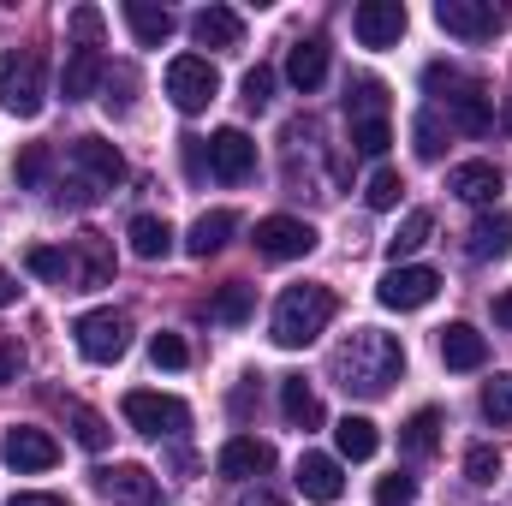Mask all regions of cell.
Returning a JSON list of instances; mask_svg holds the SVG:
<instances>
[{
	"label": "cell",
	"instance_id": "cell-27",
	"mask_svg": "<svg viewBox=\"0 0 512 506\" xmlns=\"http://www.w3.org/2000/svg\"><path fill=\"white\" fill-rule=\"evenodd\" d=\"M399 447H405L411 459H429V453L441 447V411H435V405L411 411V417H405V429H399Z\"/></svg>",
	"mask_w": 512,
	"mask_h": 506
},
{
	"label": "cell",
	"instance_id": "cell-32",
	"mask_svg": "<svg viewBox=\"0 0 512 506\" xmlns=\"http://www.w3.org/2000/svg\"><path fill=\"white\" fill-rule=\"evenodd\" d=\"M66 429H72V441H78L84 453H102V447L114 441L108 417H102V411H90V405H66Z\"/></svg>",
	"mask_w": 512,
	"mask_h": 506
},
{
	"label": "cell",
	"instance_id": "cell-20",
	"mask_svg": "<svg viewBox=\"0 0 512 506\" xmlns=\"http://www.w3.org/2000/svg\"><path fill=\"white\" fill-rule=\"evenodd\" d=\"M441 364L447 370H483L489 364V340L471 322H447L441 328Z\"/></svg>",
	"mask_w": 512,
	"mask_h": 506
},
{
	"label": "cell",
	"instance_id": "cell-16",
	"mask_svg": "<svg viewBox=\"0 0 512 506\" xmlns=\"http://www.w3.org/2000/svg\"><path fill=\"white\" fill-rule=\"evenodd\" d=\"M72 262H78V292L108 286V280H114V239L96 233V227H84V233L72 239Z\"/></svg>",
	"mask_w": 512,
	"mask_h": 506
},
{
	"label": "cell",
	"instance_id": "cell-30",
	"mask_svg": "<svg viewBox=\"0 0 512 506\" xmlns=\"http://www.w3.org/2000/svg\"><path fill=\"white\" fill-rule=\"evenodd\" d=\"M30 274H42L48 286H66V292H78V262H72V251H54V245H30Z\"/></svg>",
	"mask_w": 512,
	"mask_h": 506
},
{
	"label": "cell",
	"instance_id": "cell-40",
	"mask_svg": "<svg viewBox=\"0 0 512 506\" xmlns=\"http://www.w3.org/2000/svg\"><path fill=\"white\" fill-rule=\"evenodd\" d=\"M465 477H471L477 489H489V483L501 477V447H471V453H465Z\"/></svg>",
	"mask_w": 512,
	"mask_h": 506
},
{
	"label": "cell",
	"instance_id": "cell-9",
	"mask_svg": "<svg viewBox=\"0 0 512 506\" xmlns=\"http://www.w3.org/2000/svg\"><path fill=\"white\" fill-rule=\"evenodd\" d=\"M0 459H6L18 477H30V471H54V465H60V441H54L48 429L12 423V429L0 435Z\"/></svg>",
	"mask_w": 512,
	"mask_h": 506
},
{
	"label": "cell",
	"instance_id": "cell-25",
	"mask_svg": "<svg viewBox=\"0 0 512 506\" xmlns=\"http://www.w3.org/2000/svg\"><path fill=\"white\" fill-rule=\"evenodd\" d=\"M280 411L292 429H322V399L310 393L304 376H280Z\"/></svg>",
	"mask_w": 512,
	"mask_h": 506
},
{
	"label": "cell",
	"instance_id": "cell-34",
	"mask_svg": "<svg viewBox=\"0 0 512 506\" xmlns=\"http://www.w3.org/2000/svg\"><path fill=\"white\" fill-rule=\"evenodd\" d=\"M429 233H435V215H429V209H411V215L399 221V233L387 239V256H393V268H399V256L423 251V245H429Z\"/></svg>",
	"mask_w": 512,
	"mask_h": 506
},
{
	"label": "cell",
	"instance_id": "cell-29",
	"mask_svg": "<svg viewBox=\"0 0 512 506\" xmlns=\"http://www.w3.org/2000/svg\"><path fill=\"white\" fill-rule=\"evenodd\" d=\"M126 239H131V251L143 256V262H161V256L173 251V227L161 221V215H137L126 227Z\"/></svg>",
	"mask_w": 512,
	"mask_h": 506
},
{
	"label": "cell",
	"instance_id": "cell-39",
	"mask_svg": "<svg viewBox=\"0 0 512 506\" xmlns=\"http://www.w3.org/2000/svg\"><path fill=\"white\" fill-rule=\"evenodd\" d=\"M149 358H155V370H185L191 364V346L179 334H155L149 340Z\"/></svg>",
	"mask_w": 512,
	"mask_h": 506
},
{
	"label": "cell",
	"instance_id": "cell-21",
	"mask_svg": "<svg viewBox=\"0 0 512 506\" xmlns=\"http://www.w3.org/2000/svg\"><path fill=\"white\" fill-rule=\"evenodd\" d=\"M191 36H197L203 48H239V42H245V18H239L233 6H203V12L191 18Z\"/></svg>",
	"mask_w": 512,
	"mask_h": 506
},
{
	"label": "cell",
	"instance_id": "cell-31",
	"mask_svg": "<svg viewBox=\"0 0 512 506\" xmlns=\"http://www.w3.org/2000/svg\"><path fill=\"white\" fill-rule=\"evenodd\" d=\"M346 120H352V126L387 120V90H382V78H358V84L346 90Z\"/></svg>",
	"mask_w": 512,
	"mask_h": 506
},
{
	"label": "cell",
	"instance_id": "cell-36",
	"mask_svg": "<svg viewBox=\"0 0 512 506\" xmlns=\"http://www.w3.org/2000/svg\"><path fill=\"white\" fill-rule=\"evenodd\" d=\"M251 304H256V292L245 286V280H233V286H221V298H215V322H251Z\"/></svg>",
	"mask_w": 512,
	"mask_h": 506
},
{
	"label": "cell",
	"instance_id": "cell-17",
	"mask_svg": "<svg viewBox=\"0 0 512 506\" xmlns=\"http://www.w3.org/2000/svg\"><path fill=\"white\" fill-rule=\"evenodd\" d=\"M292 483H298L304 501H316V506H334L346 495V477H340V459H334V453H304Z\"/></svg>",
	"mask_w": 512,
	"mask_h": 506
},
{
	"label": "cell",
	"instance_id": "cell-45",
	"mask_svg": "<svg viewBox=\"0 0 512 506\" xmlns=\"http://www.w3.org/2000/svg\"><path fill=\"white\" fill-rule=\"evenodd\" d=\"M72 36H78V48H96L102 42V12L96 6H78L72 12Z\"/></svg>",
	"mask_w": 512,
	"mask_h": 506
},
{
	"label": "cell",
	"instance_id": "cell-48",
	"mask_svg": "<svg viewBox=\"0 0 512 506\" xmlns=\"http://www.w3.org/2000/svg\"><path fill=\"white\" fill-rule=\"evenodd\" d=\"M6 304H18V280H12V274L0 268V310H6Z\"/></svg>",
	"mask_w": 512,
	"mask_h": 506
},
{
	"label": "cell",
	"instance_id": "cell-7",
	"mask_svg": "<svg viewBox=\"0 0 512 506\" xmlns=\"http://www.w3.org/2000/svg\"><path fill=\"white\" fill-rule=\"evenodd\" d=\"M215 90H221V78H215V66H209L203 54H179V60L167 66V96H173L179 114H203V108L215 102Z\"/></svg>",
	"mask_w": 512,
	"mask_h": 506
},
{
	"label": "cell",
	"instance_id": "cell-14",
	"mask_svg": "<svg viewBox=\"0 0 512 506\" xmlns=\"http://www.w3.org/2000/svg\"><path fill=\"white\" fill-rule=\"evenodd\" d=\"M96 489L114 506H155L161 501V483H155V471H143V465H102V471H96Z\"/></svg>",
	"mask_w": 512,
	"mask_h": 506
},
{
	"label": "cell",
	"instance_id": "cell-10",
	"mask_svg": "<svg viewBox=\"0 0 512 506\" xmlns=\"http://www.w3.org/2000/svg\"><path fill=\"white\" fill-rule=\"evenodd\" d=\"M435 24L447 36H459V42H483V36H495L507 24V12L495 0H441L435 6Z\"/></svg>",
	"mask_w": 512,
	"mask_h": 506
},
{
	"label": "cell",
	"instance_id": "cell-33",
	"mask_svg": "<svg viewBox=\"0 0 512 506\" xmlns=\"http://www.w3.org/2000/svg\"><path fill=\"white\" fill-rule=\"evenodd\" d=\"M512 251V215H483L471 227V256L489 262V256H507Z\"/></svg>",
	"mask_w": 512,
	"mask_h": 506
},
{
	"label": "cell",
	"instance_id": "cell-11",
	"mask_svg": "<svg viewBox=\"0 0 512 506\" xmlns=\"http://www.w3.org/2000/svg\"><path fill=\"white\" fill-rule=\"evenodd\" d=\"M441 292V274L435 268H387L382 274V286H376V298H382L387 310H423L429 298Z\"/></svg>",
	"mask_w": 512,
	"mask_h": 506
},
{
	"label": "cell",
	"instance_id": "cell-12",
	"mask_svg": "<svg viewBox=\"0 0 512 506\" xmlns=\"http://www.w3.org/2000/svg\"><path fill=\"white\" fill-rule=\"evenodd\" d=\"M72 167L84 173L90 191H114V185L126 179V155H120L108 137H78V143H72Z\"/></svg>",
	"mask_w": 512,
	"mask_h": 506
},
{
	"label": "cell",
	"instance_id": "cell-50",
	"mask_svg": "<svg viewBox=\"0 0 512 506\" xmlns=\"http://www.w3.org/2000/svg\"><path fill=\"white\" fill-rule=\"evenodd\" d=\"M239 506H286V501H274L268 489H256V495H245V501H239Z\"/></svg>",
	"mask_w": 512,
	"mask_h": 506
},
{
	"label": "cell",
	"instance_id": "cell-28",
	"mask_svg": "<svg viewBox=\"0 0 512 506\" xmlns=\"http://www.w3.org/2000/svg\"><path fill=\"white\" fill-rule=\"evenodd\" d=\"M334 447H340V459H376L382 435H376L370 417H340V423H334Z\"/></svg>",
	"mask_w": 512,
	"mask_h": 506
},
{
	"label": "cell",
	"instance_id": "cell-41",
	"mask_svg": "<svg viewBox=\"0 0 512 506\" xmlns=\"http://www.w3.org/2000/svg\"><path fill=\"white\" fill-rule=\"evenodd\" d=\"M239 102H245L251 114H262V108L274 102V72H268V66H256V72H245V84H239Z\"/></svg>",
	"mask_w": 512,
	"mask_h": 506
},
{
	"label": "cell",
	"instance_id": "cell-23",
	"mask_svg": "<svg viewBox=\"0 0 512 506\" xmlns=\"http://www.w3.org/2000/svg\"><path fill=\"white\" fill-rule=\"evenodd\" d=\"M102 72H108V60H102V48H72V60H66V72H60V96H66V102H84V96H96V84H102Z\"/></svg>",
	"mask_w": 512,
	"mask_h": 506
},
{
	"label": "cell",
	"instance_id": "cell-24",
	"mask_svg": "<svg viewBox=\"0 0 512 506\" xmlns=\"http://www.w3.org/2000/svg\"><path fill=\"white\" fill-rule=\"evenodd\" d=\"M239 233V215L233 209H209V215H197V227H191V239H185V251L197 256V262H209L215 251H227V239Z\"/></svg>",
	"mask_w": 512,
	"mask_h": 506
},
{
	"label": "cell",
	"instance_id": "cell-6",
	"mask_svg": "<svg viewBox=\"0 0 512 506\" xmlns=\"http://www.w3.org/2000/svg\"><path fill=\"white\" fill-rule=\"evenodd\" d=\"M72 340H78V352L90 358V364H120L131 346V322L120 310H84L78 322H72Z\"/></svg>",
	"mask_w": 512,
	"mask_h": 506
},
{
	"label": "cell",
	"instance_id": "cell-15",
	"mask_svg": "<svg viewBox=\"0 0 512 506\" xmlns=\"http://www.w3.org/2000/svg\"><path fill=\"white\" fill-rule=\"evenodd\" d=\"M405 6L399 0H364L358 12H352V36L364 42V48H393L399 36H405Z\"/></svg>",
	"mask_w": 512,
	"mask_h": 506
},
{
	"label": "cell",
	"instance_id": "cell-22",
	"mask_svg": "<svg viewBox=\"0 0 512 506\" xmlns=\"http://www.w3.org/2000/svg\"><path fill=\"white\" fill-rule=\"evenodd\" d=\"M286 78L310 96V90H322V78H328V42L322 36H304V42H292V54H286Z\"/></svg>",
	"mask_w": 512,
	"mask_h": 506
},
{
	"label": "cell",
	"instance_id": "cell-42",
	"mask_svg": "<svg viewBox=\"0 0 512 506\" xmlns=\"http://www.w3.org/2000/svg\"><path fill=\"white\" fill-rule=\"evenodd\" d=\"M399 191H405V185H399V173H393V167H376L364 197H370V209H393V203H399Z\"/></svg>",
	"mask_w": 512,
	"mask_h": 506
},
{
	"label": "cell",
	"instance_id": "cell-5",
	"mask_svg": "<svg viewBox=\"0 0 512 506\" xmlns=\"http://www.w3.org/2000/svg\"><path fill=\"white\" fill-rule=\"evenodd\" d=\"M120 411H126L131 429H137V435H149V441H173V435H185V429H191V405H185V399H173V393L131 387Z\"/></svg>",
	"mask_w": 512,
	"mask_h": 506
},
{
	"label": "cell",
	"instance_id": "cell-43",
	"mask_svg": "<svg viewBox=\"0 0 512 506\" xmlns=\"http://www.w3.org/2000/svg\"><path fill=\"white\" fill-rule=\"evenodd\" d=\"M387 143H393V126H387V120H370V126H352V149H358V155H382Z\"/></svg>",
	"mask_w": 512,
	"mask_h": 506
},
{
	"label": "cell",
	"instance_id": "cell-2",
	"mask_svg": "<svg viewBox=\"0 0 512 506\" xmlns=\"http://www.w3.org/2000/svg\"><path fill=\"white\" fill-rule=\"evenodd\" d=\"M328 322H334V292H328V286H286L280 304H274L268 334H274V346L298 352V346H310Z\"/></svg>",
	"mask_w": 512,
	"mask_h": 506
},
{
	"label": "cell",
	"instance_id": "cell-8",
	"mask_svg": "<svg viewBox=\"0 0 512 506\" xmlns=\"http://www.w3.org/2000/svg\"><path fill=\"white\" fill-rule=\"evenodd\" d=\"M251 245H256L262 262H298V256L316 251V227L298 221V215H268V221H256Z\"/></svg>",
	"mask_w": 512,
	"mask_h": 506
},
{
	"label": "cell",
	"instance_id": "cell-1",
	"mask_svg": "<svg viewBox=\"0 0 512 506\" xmlns=\"http://www.w3.org/2000/svg\"><path fill=\"white\" fill-rule=\"evenodd\" d=\"M405 376V346L382 328H358L340 352H334V381L358 399H382L393 381Z\"/></svg>",
	"mask_w": 512,
	"mask_h": 506
},
{
	"label": "cell",
	"instance_id": "cell-35",
	"mask_svg": "<svg viewBox=\"0 0 512 506\" xmlns=\"http://www.w3.org/2000/svg\"><path fill=\"white\" fill-rule=\"evenodd\" d=\"M48 167H54V149H48V143H24V155L12 161V185H18V191H36V185L48 179Z\"/></svg>",
	"mask_w": 512,
	"mask_h": 506
},
{
	"label": "cell",
	"instance_id": "cell-46",
	"mask_svg": "<svg viewBox=\"0 0 512 506\" xmlns=\"http://www.w3.org/2000/svg\"><path fill=\"white\" fill-rule=\"evenodd\" d=\"M18 364H24V358H18V346H12V340H0V387H6V381H18Z\"/></svg>",
	"mask_w": 512,
	"mask_h": 506
},
{
	"label": "cell",
	"instance_id": "cell-49",
	"mask_svg": "<svg viewBox=\"0 0 512 506\" xmlns=\"http://www.w3.org/2000/svg\"><path fill=\"white\" fill-rule=\"evenodd\" d=\"M495 322L512 334V292H501V298H495Z\"/></svg>",
	"mask_w": 512,
	"mask_h": 506
},
{
	"label": "cell",
	"instance_id": "cell-38",
	"mask_svg": "<svg viewBox=\"0 0 512 506\" xmlns=\"http://www.w3.org/2000/svg\"><path fill=\"white\" fill-rule=\"evenodd\" d=\"M483 417H489L495 429L512 423V376H495L489 387H483Z\"/></svg>",
	"mask_w": 512,
	"mask_h": 506
},
{
	"label": "cell",
	"instance_id": "cell-13",
	"mask_svg": "<svg viewBox=\"0 0 512 506\" xmlns=\"http://www.w3.org/2000/svg\"><path fill=\"white\" fill-rule=\"evenodd\" d=\"M209 173H215L221 185H245L256 173V143L239 126L215 131V137H209Z\"/></svg>",
	"mask_w": 512,
	"mask_h": 506
},
{
	"label": "cell",
	"instance_id": "cell-47",
	"mask_svg": "<svg viewBox=\"0 0 512 506\" xmlns=\"http://www.w3.org/2000/svg\"><path fill=\"white\" fill-rule=\"evenodd\" d=\"M6 506H66V495H36V489H24V495H12Z\"/></svg>",
	"mask_w": 512,
	"mask_h": 506
},
{
	"label": "cell",
	"instance_id": "cell-18",
	"mask_svg": "<svg viewBox=\"0 0 512 506\" xmlns=\"http://www.w3.org/2000/svg\"><path fill=\"white\" fill-rule=\"evenodd\" d=\"M221 477H233V483H251V477H268L274 471V447L268 441H256V435H233L227 447H221Z\"/></svg>",
	"mask_w": 512,
	"mask_h": 506
},
{
	"label": "cell",
	"instance_id": "cell-44",
	"mask_svg": "<svg viewBox=\"0 0 512 506\" xmlns=\"http://www.w3.org/2000/svg\"><path fill=\"white\" fill-rule=\"evenodd\" d=\"M411 495H417V483H411V477H399V471L376 483V506H411Z\"/></svg>",
	"mask_w": 512,
	"mask_h": 506
},
{
	"label": "cell",
	"instance_id": "cell-4",
	"mask_svg": "<svg viewBox=\"0 0 512 506\" xmlns=\"http://www.w3.org/2000/svg\"><path fill=\"white\" fill-rule=\"evenodd\" d=\"M42 96H48V66L36 48H12L0 60V102L18 114V120H36L42 114Z\"/></svg>",
	"mask_w": 512,
	"mask_h": 506
},
{
	"label": "cell",
	"instance_id": "cell-37",
	"mask_svg": "<svg viewBox=\"0 0 512 506\" xmlns=\"http://www.w3.org/2000/svg\"><path fill=\"white\" fill-rule=\"evenodd\" d=\"M411 143H417V155H423V161H441L447 137H441V114H435V108H423V114H417V126H411Z\"/></svg>",
	"mask_w": 512,
	"mask_h": 506
},
{
	"label": "cell",
	"instance_id": "cell-26",
	"mask_svg": "<svg viewBox=\"0 0 512 506\" xmlns=\"http://www.w3.org/2000/svg\"><path fill=\"white\" fill-rule=\"evenodd\" d=\"M126 24H131V36H137L143 48H161V42L173 36V12L155 6V0H126Z\"/></svg>",
	"mask_w": 512,
	"mask_h": 506
},
{
	"label": "cell",
	"instance_id": "cell-19",
	"mask_svg": "<svg viewBox=\"0 0 512 506\" xmlns=\"http://www.w3.org/2000/svg\"><path fill=\"white\" fill-rule=\"evenodd\" d=\"M447 191L465 197V203H495V197L507 191V179H501L495 161H459V167L447 173Z\"/></svg>",
	"mask_w": 512,
	"mask_h": 506
},
{
	"label": "cell",
	"instance_id": "cell-3",
	"mask_svg": "<svg viewBox=\"0 0 512 506\" xmlns=\"http://www.w3.org/2000/svg\"><path fill=\"white\" fill-rule=\"evenodd\" d=\"M423 84L435 90V102L447 108V120H453L459 131L483 137V131L495 126V102H489V90H483L477 78H465L459 66H429V72H423Z\"/></svg>",
	"mask_w": 512,
	"mask_h": 506
}]
</instances>
